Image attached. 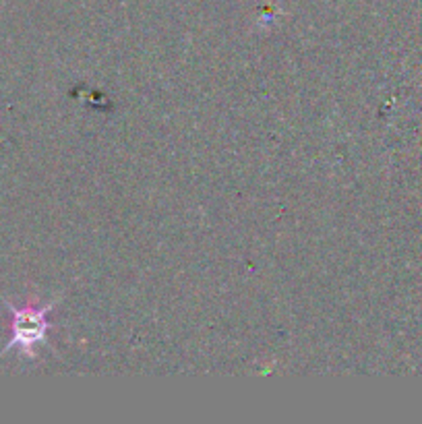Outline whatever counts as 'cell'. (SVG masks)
I'll list each match as a JSON object with an SVG mask.
<instances>
[{"label": "cell", "instance_id": "cell-1", "mask_svg": "<svg viewBox=\"0 0 422 424\" xmlns=\"http://www.w3.org/2000/svg\"><path fill=\"white\" fill-rule=\"evenodd\" d=\"M10 315H13V338L8 341V345L4 350H13L19 348L23 354L33 356V348L46 338L48 332V319L46 315L50 313V307H10Z\"/></svg>", "mask_w": 422, "mask_h": 424}]
</instances>
